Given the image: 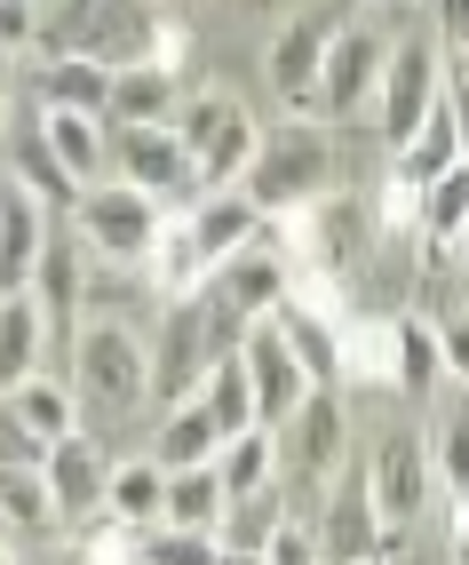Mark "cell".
I'll use <instances>...</instances> for the list:
<instances>
[{
    "label": "cell",
    "instance_id": "cell-19",
    "mask_svg": "<svg viewBox=\"0 0 469 565\" xmlns=\"http://www.w3.org/2000/svg\"><path fill=\"white\" fill-rule=\"evenodd\" d=\"M9 423L24 430V438H41L49 455L64 438H81V391H64V383H41V374H32L24 391H9Z\"/></svg>",
    "mask_w": 469,
    "mask_h": 565
},
{
    "label": "cell",
    "instance_id": "cell-10",
    "mask_svg": "<svg viewBox=\"0 0 469 565\" xmlns=\"http://www.w3.org/2000/svg\"><path fill=\"white\" fill-rule=\"evenodd\" d=\"M334 17H287L279 41H270V88H279L295 111L319 104V72H327V49H334Z\"/></svg>",
    "mask_w": 469,
    "mask_h": 565
},
{
    "label": "cell",
    "instance_id": "cell-35",
    "mask_svg": "<svg viewBox=\"0 0 469 565\" xmlns=\"http://www.w3.org/2000/svg\"><path fill=\"white\" fill-rule=\"evenodd\" d=\"M231 120H247V111H239V96H231V88H200V96H191V104L175 111V136L191 143V160H207V143H215Z\"/></svg>",
    "mask_w": 469,
    "mask_h": 565
},
{
    "label": "cell",
    "instance_id": "cell-11",
    "mask_svg": "<svg viewBox=\"0 0 469 565\" xmlns=\"http://www.w3.org/2000/svg\"><path fill=\"white\" fill-rule=\"evenodd\" d=\"M49 215H41V200L24 192V183L9 175V192H0V279H9V295H24L32 287V271H41V255H49Z\"/></svg>",
    "mask_w": 469,
    "mask_h": 565
},
{
    "label": "cell",
    "instance_id": "cell-29",
    "mask_svg": "<svg viewBox=\"0 0 469 565\" xmlns=\"http://www.w3.org/2000/svg\"><path fill=\"white\" fill-rule=\"evenodd\" d=\"M327 550H334V565L382 557V518H374V502H366V470L334 494V534H327Z\"/></svg>",
    "mask_w": 469,
    "mask_h": 565
},
{
    "label": "cell",
    "instance_id": "cell-22",
    "mask_svg": "<svg viewBox=\"0 0 469 565\" xmlns=\"http://www.w3.org/2000/svg\"><path fill=\"white\" fill-rule=\"evenodd\" d=\"M104 518L128 525V534H151L168 518V470L160 462H120L111 470V494H104Z\"/></svg>",
    "mask_w": 469,
    "mask_h": 565
},
{
    "label": "cell",
    "instance_id": "cell-15",
    "mask_svg": "<svg viewBox=\"0 0 469 565\" xmlns=\"http://www.w3.org/2000/svg\"><path fill=\"white\" fill-rule=\"evenodd\" d=\"M223 446H231V438H223V423L207 414V398H191V406H175L168 423H160V438H151V462H160L168 478H175V470H215Z\"/></svg>",
    "mask_w": 469,
    "mask_h": 565
},
{
    "label": "cell",
    "instance_id": "cell-18",
    "mask_svg": "<svg viewBox=\"0 0 469 565\" xmlns=\"http://www.w3.org/2000/svg\"><path fill=\"white\" fill-rule=\"evenodd\" d=\"M270 327L287 334V351L302 359V374H310L319 391H327L334 374H342V327H334L327 311H310V303H295V295H287V303L270 311Z\"/></svg>",
    "mask_w": 469,
    "mask_h": 565
},
{
    "label": "cell",
    "instance_id": "cell-43",
    "mask_svg": "<svg viewBox=\"0 0 469 565\" xmlns=\"http://www.w3.org/2000/svg\"><path fill=\"white\" fill-rule=\"evenodd\" d=\"M223 565H263V557H231V550H223Z\"/></svg>",
    "mask_w": 469,
    "mask_h": 565
},
{
    "label": "cell",
    "instance_id": "cell-37",
    "mask_svg": "<svg viewBox=\"0 0 469 565\" xmlns=\"http://www.w3.org/2000/svg\"><path fill=\"white\" fill-rule=\"evenodd\" d=\"M374 215H382V232H422V183H406L398 168H390V175H382V207H374Z\"/></svg>",
    "mask_w": 469,
    "mask_h": 565
},
{
    "label": "cell",
    "instance_id": "cell-21",
    "mask_svg": "<svg viewBox=\"0 0 469 565\" xmlns=\"http://www.w3.org/2000/svg\"><path fill=\"white\" fill-rule=\"evenodd\" d=\"M287 494L279 486H263V494H231V510H223V525H215V542L231 550V557H263L270 542L287 534Z\"/></svg>",
    "mask_w": 469,
    "mask_h": 565
},
{
    "label": "cell",
    "instance_id": "cell-1",
    "mask_svg": "<svg viewBox=\"0 0 469 565\" xmlns=\"http://www.w3.org/2000/svg\"><path fill=\"white\" fill-rule=\"evenodd\" d=\"M327 183H334V143L319 128H302V120H279L263 136V152L239 183V200L270 223V215H295L310 200H327Z\"/></svg>",
    "mask_w": 469,
    "mask_h": 565
},
{
    "label": "cell",
    "instance_id": "cell-16",
    "mask_svg": "<svg viewBox=\"0 0 469 565\" xmlns=\"http://www.w3.org/2000/svg\"><path fill=\"white\" fill-rule=\"evenodd\" d=\"M32 96L41 111H81V120H111V72L88 56H64V64H32Z\"/></svg>",
    "mask_w": 469,
    "mask_h": 565
},
{
    "label": "cell",
    "instance_id": "cell-28",
    "mask_svg": "<svg viewBox=\"0 0 469 565\" xmlns=\"http://www.w3.org/2000/svg\"><path fill=\"white\" fill-rule=\"evenodd\" d=\"M223 510H231L223 470H175V478H168V518H160V525H175V534H215Z\"/></svg>",
    "mask_w": 469,
    "mask_h": 565
},
{
    "label": "cell",
    "instance_id": "cell-25",
    "mask_svg": "<svg viewBox=\"0 0 469 565\" xmlns=\"http://www.w3.org/2000/svg\"><path fill=\"white\" fill-rule=\"evenodd\" d=\"M287 446H295L302 478H327L342 462V406H334V391H310L302 398V414L287 423Z\"/></svg>",
    "mask_w": 469,
    "mask_h": 565
},
{
    "label": "cell",
    "instance_id": "cell-41",
    "mask_svg": "<svg viewBox=\"0 0 469 565\" xmlns=\"http://www.w3.org/2000/svg\"><path fill=\"white\" fill-rule=\"evenodd\" d=\"M454 565H469V518H461V534H454Z\"/></svg>",
    "mask_w": 469,
    "mask_h": 565
},
{
    "label": "cell",
    "instance_id": "cell-20",
    "mask_svg": "<svg viewBox=\"0 0 469 565\" xmlns=\"http://www.w3.org/2000/svg\"><path fill=\"white\" fill-rule=\"evenodd\" d=\"M9 175H17V183H24V192L41 200V207H81V200H88L81 183H72V168L49 152L41 111H32V120H17V168H9Z\"/></svg>",
    "mask_w": 469,
    "mask_h": 565
},
{
    "label": "cell",
    "instance_id": "cell-44",
    "mask_svg": "<svg viewBox=\"0 0 469 565\" xmlns=\"http://www.w3.org/2000/svg\"><path fill=\"white\" fill-rule=\"evenodd\" d=\"M461 518H469V502H461Z\"/></svg>",
    "mask_w": 469,
    "mask_h": 565
},
{
    "label": "cell",
    "instance_id": "cell-30",
    "mask_svg": "<svg viewBox=\"0 0 469 565\" xmlns=\"http://www.w3.org/2000/svg\"><path fill=\"white\" fill-rule=\"evenodd\" d=\"M0 518H9L17 534H56L64 502H56L49 470H0Z\"/></svg>",
    "mask_w": 469,
    "mask_h": 565
},
{
    "label": "cell",
    "instance_id": "cell-32",
    "mask_svg": "<svg viewBox=\"0 0 469 565\" xmlns=\"http://www.w3.org/2000/svg\"><path fill=\"white\" fill-rule=\"evenodd\" d=\"M438 383H446L438 319H398V398H429Z\"/></svg>",
    "mask_w": 469,
    "mask_h": 565
},
{
    "label": "cell",
    "instance_id": "cell-34",
    "mask_svg": "<svg viewBox=\"0 0 469 565\" xmlns=\"http://www.w3.org/2000/svg\"><path fill=\"white\" fill-rule=\"evenodd\" d=\"M215 470H223L231 494H263L270 470H279V430H247V438H231Z\"/></svg>",
    "mask_w": 469,
    "mask_h": 565
},
{
    "label": "cell",
    "instance_id": "cell-31",
    "mask_svg": "<svg viewBox=\"0 0 469 565\" xmlns=\"http://www.w3.org/2000/svg\"><path fill=\"white\" fill-rule=\"evenodd\" d=\"M207 414L223 423V438H247V430H263V406H255V374H247V351L239 359H223L215 374H207Z\"/></svg>",
    "mask_w": 469,
    "mask_h": 565
},
{
    "label": "cell",
    "instance_id": "cell-45",
    "mask_svg": "<svg viewBox=\"0 0 469 565\" xmlns=\"http://www.w3.org/2000/svg\"><path fill=\"white\" fill-rule=\"evenodd\" d=\"M366 565H382V557H366Z\"/></svg>",
    "mask_w": 469,
    "mask_h": 565
},
{
    "label": "cell",
    "instance_id": "cell-36",
    "mask_svg": "<svg viewBox=\"0 0 469 565\" xmlns=\"http://www.w3.org/2000/svg\"><path fill=\"white\" fill-rule=\"evenodd\" d=\"M143 565H223L215 534H175V525H151L143 534Z\"/></svg>",
    "mask_w": 469,
    "mask_h": 565
},
{
    "label": "cell",
    "instance_id": "cell-9",
    "mask_svg": "<svg viewBox=\"0 0 469 565\" xmlns=\"http://www.w3.org/2000/svg\"><path fill=\"white\" fill-rule=\"evenodd\" d=\"M247 374H255V406H263V430H287L295 414H302V398L319 391V383L302 374V359L287 351V334L270 327V319H263V327L247 334Z\"/></svg>",
    "mask_w": 469,
    "mask_h": 565
},
{
    "label": "cell",
    "instance_id": "cell-7",
    "mask_svg": "<svg viewBox=\"0 0 469 565\" xmlns=\"http://www.w3.org/2000/svg\"><path fill=\"white\" fill-rule=\"evenodd\" d=\"M111 160H120V183L151 200H191L200 207V160L175 128H111Z\"/></svg>",
    "mask_w": 469,
    "mask_h": 565
},
{
    "label": "cell",
    "instance_id": "cell-3",
    "mask_svg": "<svg viewBox=\"0 0 469 565\" xmlns=\"http://www.w3.org/2000/svg\"><path fill=\"white\" fill-rule=\"evenodd\" d=\"M72 374H81V398L96 414H136L151 398V351L136 343L128 319H88L72 343Z\"/></svg>",
    "mask_w": 469,
    "mask_h": 565
},
{
    "label": "cell",
    "instance_id": "cell-23",
    "mask_svg": "<svg viewBox=\"0 0 469 565\" xmlns=\"http://www.w3.org/2000/svg\"><path fill=\"white\" fill-rule=\"evenodd\" d=\"M342 374L366 391H398V319H350L342 327Z\"/></svg>",
    "mask_w": 469,
    "mask_h": 565
},
{
    "label": "cell",
    "instance_id": "cell-40",
    "mask_svg": "<svg viewBox=\"0 0 469 565\" xmlns=\"http://www.w3.org/2000/svg\"><path fill=\"white\" fill-rule=\"evenodd\" d=\"M438 351H446L454 383H469V319H438Z\"/></svg>",
    "mask_w": 469,
    "mask_h": 565
},
{
    "label": "cell",
    "instance_id": "cell-42",
    "mask_svg": "<svg viewBox=\"0 0 469 565\" xmlns=\"http://www.w3.org/2000/svg\"><path fill=\"white\" fill-rule=\"evenodd\" d=\"M56 565H96V557H88V550H64V557H56Z\"/></svg>",
    "mask_w": 469,
    "mask_h": 565
},
{
    "label": "cell",
    "instance_id": "cell-14",
    "mask_svg": "<svg viewBox=\"0 0 469 565\" xmlns=\"http://www.w3.org/2000/svg\"><path fill=\"white\" fill-rule=\"evenodd\" d=\"M49 486H56V502H64V525L104 518L111 470H104V455H96V438H64L56 455H49Z\"/></svg>",
    "mask_w": 469,
    "mask_h": 565
},
{
    "label": "cell",
    "instance_id": "cell-26",
    "mask_svg": "<svg viewBox=\"0 0 469 565\" xmlns=\"http://www.w3.org/2000/svg\"><path fill=\"white\" fill-rule=\"evenodd\" d=\"M41 334H49L41 295H9V303H0V383H9V391H24V383H32Z\"/></svg>",
    "mask_w": 469,
    "mask_h": 565
},
{
    "label": "cell",
    "instance_id": "cell-6",
    "mask_svg": "<svg viewBox=\"0 0 469 565\" xmlns=\"http://www.w3.org/2000/svg\"><path fill=\"white\" fill-rule=\"evenodd\" d=\"M366 502H374V518L390 525V534H406V525L422 518V502H429V446H422V430H382L374 438Z\"/></svg>",
    "mask_w": 469,
    "mask_h": 565
},
{
    "label": "cell",
    "instance_id": "cell-13",
    "mask_svg": "<svg viewBox=\"0 0 469 565\" xmlns=\"http://www.w3.org/2000/svg\"><path fill=\"white\" fill-rule=\"evenodd\" d=\"M287 287H295V271H287V263L270 255L263 239H255L247 255H231L223 271H215V295H223V303L239 311V319H270V311L287 303Z\"/></svg>",
    "mask_w": 469,
    "mask_h": 565
},
{
    "label": "cell",
    "instance_id": "cell-12",
    "mask_svg": "<svg viewBox=\"0 0 469 565\" xmlns=\"http://www.w3.org/2000/svg\"><path fill=\"white\" fill-rule=\"evenodd\" d=\"M175 111H183V72H168V64L111 72V120L104 128H175Z\"/></svg>",
    "mask_w": 469,
    "mask_h": 565
},
{
    "label": "cell",
    "instance_id": "cell-5",
    "mask_svg": "<svg viewBox=\"0 0 469 565\" xmlns=\"http://www.w3.org/2000/svg\"><path fill=\"white\" fill-rule=\"evenodd\" d=\"M207 374H215L207 295H191V303H168V319H160V343H151V398L175 414V406H191L207 391Z\"/></svg>",
    "mask_w": 469,
    "mask_h": 565
},
{
    "label": "cell",
    "instance_id": "cell-2",
    "mask_svg": "<svg viewBox=\"0 0 469 565\" xmlns=\"http://www.w3.org/2000/svg\"><path fill=\"white\" fill-rule=\"evenodd\" d=\"M72 232L88 239L96 263H111V271H151V255H160L168 223H160V200L136 192V183H96V192L72 207Z\"/></svg>",
    "mask_w": 469,
    "mask_h": 565
},
{
    "label": "cell",
    "instance_id": "cell-39",
    "mask_svg": "<svg viewBox=\"0 0 469 565\" xmlns=\"http://www.w3.org/2000/svg\"><path fill=\"white\" fill-rule=\"evenodd\" d=\"M263 565H319V534H310L302 518H287V534L263 550Z\"/></svg>",
    "mask_w": 469,
    "mask_h": 565
},
{
    "label": "cell",
    "instance_id": "cell-8",
    "mask_svg": "<svg viewBox=\"0 0 469 565\" xmlns=\"http://www.w3.org/2000/svg\"><path fill=\"white\" fill-rule=\"evenodd\" d=\"M382 72H390V41H382L374 24H342L334 49H327V72H319V111L350 120L359 104L382 96Z\"/></svg>",
    "mask_w": 469,
    "mask_h": 565
},
{
    "label": "cell",
    "instance_id": "cell-24",
    "mask_svg": "<svg viewBox=\"0 0 469 565\" xmlns=\"http://www.w3.org/2000/svg\"><path fill=\"white\" fill-rule=\"evenodd\" d=\"M41 136H49V152L72 168V183L96 192L104 152H111V128H104V120H81V111H41Z\"/></svg>",
    "mask_w": 469,
    "mask_h": 565
},
{
    "label": "cell",
    "instance_id": "cell-17",
    "mask_svg": "<svg viewBox=\"0 0 469 565\" xmlns=\"http://www.w3.org/2000/svg\"><path fill=\"white\" fill-rule=\"evenodd\" d=\"M461 160H469V128H461V104L446 96L438 111H429V128H422V136H414V143H406V152L390 160V168H398L406 183H422V192H429V183H438V175H454Z\"/></svg>",
    "mask_w": 469,
    "mask_h": 565
},
{
    "label": "cell",
    "instance_id": "cell-27",
    "mask_svg": "<svg viewBox=\"0 0 469 565\" xmlns=\"http://www.w3.org/2000/svg\"><path fill=\"white\" fill-rule=\"evenodd\" d=\"M81 255H88V239H81V232H72V239L56 232V239H49V255H41V271H32V287H24V295H41V311H49V319H72V311L88 303Z\"/></svg>",
    "mask_w": 469,
    "mask_h": 565
},
{
    "label": "cell",
    "instance_id": "cell-4",
    "mask_svg": "<svg viewBox=\"0 0 469 565\" xmlns=\"http://www.w3.org/2000/svg\"><path fill=\"white\" fill-rule=\"evenodd\" d=\"M382 143L390 160L406 152V143L429 128V111L446 104V72H438V49L422 41V32H406V41H390V72H382Z\"/></svg>",
    "mask_w": 469,
    "mask_h": 565
},
{
    "label": "cell",
    "instance_id": "cell-38",
    "mask_svg": "<svg viewBox=\"0 0 469 565\" xmlns=\"http://www.w3.org/2000/svg\"><path fill=\"white\" fill-rule=\"evenodd\" d=\"M429 470L446 478V494L469 502V414H461V423H446V438H438V455H429Z\"/></svg>",
    "mask_w": 469,
    "mask_h": 565
},
{
    "label": "cell",
    "instance_id": "cell-33",
    "mask_svg": "<svg viewBox=\"0 0 469 565\" xmlns=\"http://www.w3.org/2000/svg\"><path fill=\"white\" fill-rule=\"evenodd\" d=\"M469 232V160L422 192V247H461Z\"/></svg>",
    "mask_w": 469,
    "mask_h": 565
}]
</instances>
